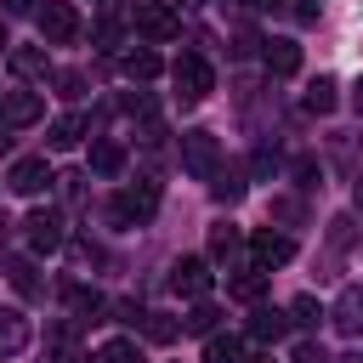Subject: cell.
I'll return each instance as SVG.
<instances>
[{"label":"cell","mask_w":363,"mask_h":363,"mask_svg":"<svg viewBox=\"0 0 363 363\" xmlns=\"http://www.w3.org/2000/svg\"><path fill=\"white\" fill-rule=\"evenodd\" d=\"M28 340H34L28 318H23L17 306H0V357H17V352H23Z\"/></svg>","instance_id":"10"},{"label":"cell","mask_w":363,"mask_h":363,"mask_svg":"<svg viewBox=\"0 0 363 363\" xmlns=\"http://www.w3.org/2000/svg\"><path fill=\"white\" fill-rule=\"evenodd\" d=\"M250 261H255L261 272H272V267L295 261V238H289V233H272V227H267V233H255V238H250Z\"/></svg>","instance_id":"8"},{"label":"cell","mask_w":363,"mask_h":363,"mask_svg":"<svg viewBox=\"0 0 363 363\" xmlns=\"http://www.w3.org/2000/svg\"><path fill=\"white\" fill-rule=\"evenodd\" d=\"M210 284H216V272H210V261H204V255H182V261L170 267V289H176V295H187V301H204V295H210Z\"/></svg>","instance_id":"6"},{"label":"cell","mask_w":363,"mask_h":363,"mask_svg":"<svg viewBox=\"0 0 363 363\" xmlns=\"http://www.w3.org/2000/svg\"><path fill=\"white\" fill-rule=\"evenodd\" d=\"M227 295H233V301H261V295H267V272H261V267L233 272V278H227Z\"/></svg>","instance_id":"21"},{"label":"cell","mask_w":363,"mask_h":363,"mask_svg":"<svg viewBox=\"0 0 363 363\" xmlns=\"http://www.w3.org/2000/svg\"><path fill=\"white\" fill-rule=\"evenodd\" d=\"M182 170H187L193 182H210V176L221 170V142H216V130H182Z\"/></svg>","instance_id":"1"},{"label":"cell","mask_w":363,"mask_h":363,"mask_svg":"<svg viewBox=\"0 0 363 363\" xmlns=\"http://www.w3.org/2000/svg\"><path fill=\"white\" fill-rule=\"evenodd\" d=\"M142 318H147V340H176L182 335V323L164 318V312H142Z\"/></svg>","instance_id":"29"},{"label":"cell","mask_w":363,"mask_h":363,"mask_svg":"<svg viewBox=\"0 0 363 363\" xmlns=\"http://www.w3.org/2000/svg\"><path fill=\"white\" fill-rule=\"evenodd\" d=\"M96 363H142V352H136V340H108L96 352Z\"/></svg>","instance_id":"28"},{"label":"cell","mask_w":363,"mask_h":363,"mask_svg":"<svg viewBox=\"0 0 363 363\" xmlns=\"http://www.w3.org/2000/svg\"><path fill=\"white\" fill-rule=\"evenodd\" d=\"M0 6H6V11H11V17H28V11H40V6H34V0H0Z\"/></svg>","instance_id":"34"},{"label":"cell","mask_w":363,"mask_h":363,"mask_svg":"<svg viewBox=\"0 0 363 363\" xmlns=\"http://www.w3.org/2000/svg\"><path fill=\"white\" fill-rule=\"evenodd\" d=\"M159 216V182H130V187H119V199H113V221L119 227H147Z\"/></svg>","instance_id":"2"},{"label":"cell","mask_w":363,"mask_h":363,"mask_svg":"<svg viewBox=\"0 0 363 363\" xmlns=\"http://www.w3.org/2000/svg\"><path fill=\"white\" fill-rule=\"evenodd\" d=\"M238 250H244V233H238V227H227V221H221V227H210V261L233 267V261H238Z\"/></svg>","instance_id":"17"},{"label":"cell","mask_w":363,"mask_h":363,"mask_svg":"<svg viewBox=\"0 0 363 363\" xmlns=\"http://www.w3.org/2000/svg\"><path fill=\"white\" fill-rule=\"evenodd\" d=\"M34 17H40V34H45V45H68V40H79V11H74L68 0H45Z\"/></svg>","instance_id":"5"},{"label":"cell","mask_w":363,"mask_h":363,"mask_svg":"<svg viewBox=\"0 0 363 363\" xmlns=\"http://www.w3.org/2000/svg\"><path fill=\"white\" fill-rule=\"evenodd\" d=\"M335 102H340V85H335L329 74H318V79L306 85V96H301L306 113H335Z\"/></svg>","instance_id":"16"},{"label":"cell","mask_w":363,"mask_h":363,"mask_svg":"<svg viewBox=\"0 0 363 363\" xmlns=\"http://www.w3.org/2000/svg\"><path fill=\"white\" fill-rule=\"evenodd\" d=\"M182 6H204V0H182Z\"/></svg>","instance_id":"40"},{"label":"cell","mask_w":363,"mask_h":363,"mask_svg":"<svg viewBox=\"0 0 363 363\" xmlns=\"http://www.w3.org/2000/svg\"><path fill=\"white\" fill-rule=\"evenodd\" d=\"M0 113H6V125H34L45 113V102H40V91H11Z\"/></svg>","instance_id":"15"},{"label":"cell","mask_w":363,"mask_h":363,"mask_svg":"<svg viewBox=\"0 0 363 363\" xmlns=\"http://www.w3.org/2000/svg\"><path fill=\"white\" fill-rule=\"evenodd\" d=\"M284 335H289V312H278V306H255V312H250V340L272 346V340H284Z\"/></svg>","instance_id":"12"},{"label":"cell","mask_w":363,"mask_h":363,"mask_svg":"<svg viewBox=\"0 0 363 363\" xmlns=\"http://www.w3.org/2000/svg\"><path fill=\"white\" fill-rule=\"evenodd\" d=\"M79 136H85V113H62V119H51V130H45L51 147H74Z\"/></svg>","instance_id":"23"},{"label":"cell","mask_w":363,"mask_h":363,"mask_svg":"<svg viewBox=\"0 0 363 363\" xmlns=\"http://www.w3.org/2000/svg\"><path fill=\"white\" fill-rule=\"evenodd\" d=\"M23 233H28V250H34V255H57V250H62V238H68L57 210H28Z\"/></svg>","instance_id":"7"},{"label":"cell","mask_w":363,"mask_h":363,"mask_svg":"<svg viewBox=\"0 0 363 363\" xmlns=\"http://www.w3.org/2000/svg\"><path fill=\"white\" fill-rule=\"evenodd\" d=\"M210 193H216L221 204H238V199H244V176H238L233 164H221V170L210 176Z\"/></svg>","instance_id":"24"},{"label":"cell","mask_w":363,"mask_h":363,"mask_svg":"<svg viewBox=\"0 0 363 363\" xmlns=\"http://www.w3.org/2000/svg\"><path fill=\"white\" fill-rule=\"evenodd\" d=\"M51 182H57V176H51V164H45V159H34V153H28V159H17V164H11V176H6V187H11V193H23V199L45 193Z\"/></svg>","instance_id":"9"},{"label":"cell","mask_w":363,"mask_h":363,"mask_svg":"<svg viewBox=\"0 0 363 363\" xmlns=\"http://www.w3.org/2000/svg\"><path fill=\"white\" fill-rule=\"evenodd\" d=\"M6 278H11V289H17V295H28V301H34V295H40V289H45V284H40V272H34V261H28V255H11V261H6Z\"/></svg>","instance_id":"20"},{"label":"cell","mask_w":363,"mask_h":363,"mask_svg":"<svg viewBox=\"0 0 363 363\" xmlns=\"http://www.w3.org/2000/svg\"><path fill=\"white\" fill-rule=\"evenodd\" d=\"M57 85H62V96H79V85H85V79H79V74H57Z\"/></svg>","instance_id":"33"},{"label":"cell","mask_w":363,"mask_h":363,"mask_svg":"<svg viewBox=\"0 0 363 363\" xmlns=\"http://www.w3.org/2000/svg\"><path fill=\"white\" fill-rule=\"evenodd\" d=\"M68 363H91V357H79V352H68Z\"/></svg>","instance_id":"38"},{"label":"cell","mask_w":363,"mask_h":363,"mask_svg":"<svg viewBox=\"0 0 363 363\" xmlns=\"http://www.w3.org/2000/svg\"><path fill=\"white\" fill-rule=\"evenodd\" d=\"M91 170H96V176H119V170H125V147H119L113 136L91 142Z\"/></svg>","instance_id":"19"},{"label":"cell","mask_w":363,"mask_h":363,"mask_svg":"<svg viewBox=\"0 0 363 363\" xmlns=\"http://www.w3.org/2000/svg\"><path fill=\"white\" fill-rule=\"evenodd\" d=\"M6 45H11V40H6V28H0V51H6Z\"/></svg>","instance_id":"39"},{"label":"cell","mask_w":363,"mask_h":363,"mask_svg":"<svg viewBox=\"0 0 363 363\" xmlns=\"http://www.w3.org/2000/svg\"><path fill=\"white\" fill-rule=\"evenodd\" d=\"M216 318H221V312H216L210 301H199V306L182 318V329H187V335H216Z\"/></svg>","instance_id":"26"},{"label":"cell","mask_w":363,"mask_h":363,"mask_svg":"<svg viewBox=\"0 0 363 363\" xmlns=\"http://www.w3.org/2000/svg\"><path fill=\"white\" fill-rule=\"evenodd\" d=\"M329 318H335V329L340 335H363V289L352 284V289H340V301L329 306Z\"/></svg>","instance_id":"13"},{"label":"cell","mask_w":363,"mask_h":363,"mask_svg":"<svg viewBox=\"0 0 363 363\" xmlns=\"http://www.w3.org/2000/svg\"><path fill=\"white\" fill-rule=\"evenodd\" d=\"M62 301H68V312H74L79 323H85V318H96V312L108 306V301H102V295H96L91 284H68V289H62Z\"/></svg>","instance_id":"22"},{"label":"cell","mask_w":363,"mask_h":363,"mask_svg":"<svg viewBox=\"0 0 363 363\" xmlns=\"http://www.w3.org/2000/svg\"><path fill=\"white\" fill-rule=\"evenodd\" d=\"M261 62H267V74H278V79H289V74L301 68V45H295V40H267V51H261Z\"/></svg>","instance_id":"14"},{"label":"cell","mask_w":363,"mask_h":363,"mask_svg":"<svg viewBox=\"0 0 363 363\" xmlns=\"http://www.w3.org/2000/svg\"><path fill=\"white\" fill-rule=\"evenodd\" d=\"M318 318H329V312L318 306V295H295V301H289V323H306V329H312Z\"/></svg>","instance_id":"27"},{"label":"cell","mask_w":363,"mask_h":363,"mask_svg":"<svg viewBox=\"0 0 363 363\" xmlns=\"http://www.w3.org/2000/svg\"><path fill=\"white\" fill-rule=\"evenodd\" d=\"M119 68H125L130 79H142V85H147V79H159V68H164V62H159V51H153V45H136V51H125V62H119Z\"/></svg>","instance_id":"18"},{"label":"cell","mask_w":363,"mask_h":363,"mask_svg":"<svg viewBox=\"0 0 363 363\" xmlns=\"http://www.w3.org/2000/svg\"><path fill=\"white\" fill-rule=\"evenodd\" d=\"M238 363H272V357H267V352H255V357H238Z\"/></svg>","instance_id":"37"},{"label":"cell","mask_w":363,"mask_h":363,"mask_svg":"<svg viewBox=\"0 0 363 363\" xmlns=\"http://www.w3.org/2000/svg\"><path fill=\"white\" fill-rule=\"evenodd\" d=\"M238 335H204V363H238Z\"/></svg>","instance_id":"25"},{"label":"cell","mask_w":363,"mask_h":363,"mask_svg":"<svg viewBox=\"0 0 363 363\" xmlns=\"http://www.w3.org/2000/svg\"><path fill=\"white\" fill-rule=\"evenodd\" d=\"M125 113H130V119H153V96H142V91L125 96Z\"/></svg>","instance_id":"30"},{"label":"cell","mask_w":363,"mask_h":363,"mask_svg":"<svg viewBox=\"0 0 363 363\" xmlns=\"http://www.w3.org/2000/svg\"><path fill=\"white\" fill-rule=\"evenodd\" d=\"M6 62H11V74H17V79H45V74H51L45 45H11V51H6Z\"/></svg>","instance_id":"11"},{"label":"cell","mask_w":363,"mask_h":363,"mask_svg":"<svg viewBox=\"0 0 363 363\" xmlns=\"http://www.w3.org/2000/svg\"><path fill=\"white\" fill-rule=\"evenodd\" d=\"M295 363H329V357H323L318 340H301V346H295Z\"/></svg>","instance_id":"31"},{"label":"cell","mask_w":363,"mask_h":363,"mask_svg":"<svg viewBox=\"0 0 363 363\" xmlns=\"http://www.w3.org/2000/svg\"><path fill=\"white\" fill-rule=\"evenodd\" d=\"M272 216H278V221H295L301 204H295V199H272Z\"/></svg>","instance_id":"32"},{"label":"cell","mask_w":363,"mask_h":363,"mask_svg":"<svg viewBox=\"0 0 363 363\" xmlns=\"http://www.w3.org/2000/svg\"><path fill=\"white\" fill-rule=\"evenodd\" d=\"M352 204L363 210V170H357V182H352Z\"/></svg>","instance_id":"36"},{"label":"cell","mask_w":363,"mask_h":363,"mask_svg":"<svg viewBox=\"0 0 363 363\" xmlns=\"http://www.w3.org/2000/svg\"><path fill=\"white\" fill-rule=\"evenodd\" d=\"M170 79H176V96L193 108V102H204L210 91H216V74H210V62L199 57V51H187V57H176V68H170Z\"/></svg>","instance_id":"4"},{"label":"cell","mask_w":363,"mask_h":363,"mask_svg":"<svg viewBox=\"0 0 363 363\" xmlns=\"http://www.w3.org/2000/svg\"><path fill=\"white\" fill-rule=\"evenodd\" d=\"M130 28H136L147 45H159V40H176V34H182V17H176V6H164V0H136Z\"/></svg>","instance_id":"3"},{"label":"cell","mask_w":363,"mask_h":363,"mask_svg":"<svg viewBox=\"0 0 363 363\" xmlns=\"http://www.w3.org/2000/svg\"><path fill=\"white\" fill-rule=\"evenodd\" d=\"M352 108H357V119H363V79L352 85Z\"/></svg>","instance_id":"35"}]
</instances>
